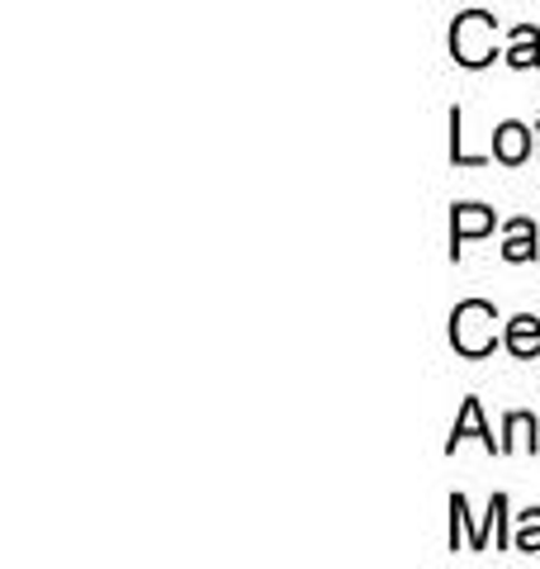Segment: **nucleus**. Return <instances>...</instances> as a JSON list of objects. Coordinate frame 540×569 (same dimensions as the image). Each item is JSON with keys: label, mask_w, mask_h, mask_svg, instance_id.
<instances>
[{"label": "nucleus", "mask_w": 540, "mask_h": 569, "mask_svg": "<svg viewBox=\"0 0 540 569\" xmlns=\"http://www.w3.org/2000/svg\"><path fill=\"white\" fill-rule=\"evenodd\" d=\"M493 223H498L493 209H483V204H456V219H450V257H460V242L493 233Z\"/></svg>", "instance_id": "3"}, {"label": "nucleus", "mask_w": 540, "mask_h": 569, "mask_svg": "<svg viewBox=\"0 0 540 569\" xmlns=\"http://www.w3.org/2000/svg\"><path fill=\"white\" fill-rule=\"evenodd\" d=\"M508 261H531L536 257V223L531 219H512L508 223V242H502Z\"/></svg>", "instance_id": "7"}, {"label": "nucleus", "mask_w": 540, "mask_h": 569, "mask_svg": "<svg viewBox=\"0 0 540 569\" xmlns=\"http://www.w3.org/2000/svg\"><path fill=\"white\" fill-rule=\"evenodd\" d=\"M508 62H512V67H540V33H536L531 24H517V29H512Z\"/></svg>", "instance_id": "8"}, {"label": "nucleus", "mask_w": 540, "mask_h": 569, "mask_svg": "<svg viewBox=\"0 0 540 569\" xmlns=\"http://www.w3.org/2000/svg\"><path fill=\"white\" fill-rule=\"evenodd\" d=\"M512 546L527 550V556H536V550H540V508L521 512V527H517V541Z\"/></svg>", "instance_id": "10"}, {"label": "nucleus", "mask_w": 540, "mask_h": 569, "mask_svg": "<svg viewBox=\"0 0 540 569\" xmlns=\"http://www.w3.org/2000/svg\"><path fill=\"white\" fill-rule=\"evenodd\" d=\"M502 432H508V441H502V451H536V418L531 413H508V422H502Z\"/></svg>", "instance_id": "9"}, {"label": "nucleus", "mask_w": 540, "mask_h": 569, "mask_svg": "<svg viewBox=\"0 0 540 569\" xmlns=\"http://www.w3.org/2000/svg\"><path fill=\"white\" fill-rule=\"evenodd\" d=\"M450 157H456V167H483V157H470V152H464V138H460V110H450Z\"/></svg>", "instance_id": "11"}, {"label": "nucleus", "mask_w": 540, "mask_h": 569, "mask_svg": "<svg viewBox=\"0 0 540 569\" xmlns=\"http://www.w3.org/2000/svg\"><path fill=\"white\" fill-rule=\"evenodd\" d=\"M498 309L483 305V299H464V305H456V313H450V342H456L460 356H470V361H479V356H489L493 342H498Z\"/></svg>", "instance_id": "1"}, {"label": "nucleus", "mask_w": 540, "mask_h": 569, "mask_svg": "<svg viewBox=\"0 0 540 569\" xmlns=\"http://www.w3.org/2000/svg\"><path fill=\"white\" fill-rule=\"evenodd\" d=\"M493 157L498 162H508V167H517V162H527L531 157V129L527 123H498V133H493Z\"/></svg>", "instance_id": "4"}, {"label": "nucleus", "mask_w": 540, "mask_h": 569, "mask_svg": "<svg viewBox=\"0 0 540 569\" xmlns=\"http://www.w3.org/2000/svg\"><path fill=\"white\" fill-rule=\"evenodd\" d=\"M508 351L512 356H521V361H536L540 356V318H531V313H517L512 323H508Z\"/></svg>", "instance_id": "6"}, {"label": "nucleus", "mask_w": 540, "mask_h": 569, "mask_svg": "<svg viewBox=\"0 0 540 569\" xmlns=\"http://www.w3.org/2000/svg\"><path fill=\"white\" fill-rule=\"evenodd\" d=\"M450 52L460 67H489L498 58V24L483 10H464L450 29Z\"/></svg>", "instance_id": "2"}, {"label": "nucleus", "mask_w": 540, "mask_h": 569, "mask_svg": "<svg viewBox=\"0 0 540 569\" xmlns=\"http://www.w3.org/2000/svg\"><path fill=\"white\" fill-rule=\"evenodd\" d=\"M464 437H479L489 451H502V441H493V432H489V427H483V408H479V399H464V408H460L456 427H450V447H446V451H456Z\"/></svg>", "instance_id": "5"}]
</instances>
